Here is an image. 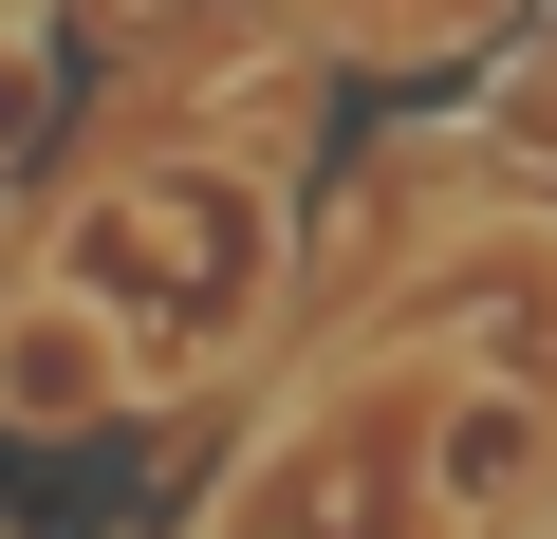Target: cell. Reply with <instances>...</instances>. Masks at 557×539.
<instances>
[{
	"mask_svg": "<svg viewBox=\"0 0 557 539\" xmlns=\"http://www.w3.org/2000/svg\"><path fill=\"white\" fill-rule=\"evenodd\" d=\"M0 409H20V428L131 409V335H112L94 298H0Z\"/></svg>",
	"mask_w": 557,
	"mask_h": 539,
	"instance_id": "cell-1",
	"label": "cell"
},
{
	"mask_svg": "<svg viewBox=\"0 0 557 539\" xmlns=\"http://www.w3.org/2000/svg\"><path fill=\"white\" fill-rule=\"evenodd\" d=\"M539 465H557V409H539V391H446V428H428L446 520H520V502H539Z\"/></svg>",
	"mask_w": 557,
	"mask_h": 539,
	"instance_id": "cell-2",
	"label": "cell"
}]
</instances>
